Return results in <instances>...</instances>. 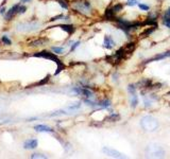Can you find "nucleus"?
Masks as SVG:
<instances>
[{"instance_id": "nucleus-1", "label": "nucleus", "mask_w": 170, "mask_h": 159, "mask_svg": "<svg viewBox=\"0 0 170 159\" xmlns=\"http://www.w3.org/2000/svg\"><path fill=\"white\" fill-rule=\"evenodd\" d=\"M33 56H36V57H44V59H51V61L56 62V65H57V69L56 71V74H59L62 70L65 69V65L62 63L61 61L59 59V57L56 55V53H51L49 51H41V52H37L33 55Z\"/></svg>"}, {"instance_id": "nucleus-2", "label": "nucleus", "mask_w": 170, "mask_h": 159, "mask_svg": "<svg viewBox=\"0 0 170 159\" xmlns=\"http://www.w3.org/2000/svg\"><path fill=\"white\" fill-rule=\"evenodd\" d=\"M141 125L147 132H154L158 127V121L152 116H145L141 120Z\"/></svg>"}, {"instance_id": "nucleus-3", "label": "nucleus", "mask_w": 170, "mask_h": 159, "mask_svg": "<svg viewBox=\"0 0 170 159\" xmlns=\"http://www.w3.org/2000/svg\"><path fill=\"white\" fill-rule=\"evenodd\" d=\"M41 27V24L37 21H29V22H22V24L17 25V31L18 32H32L37 30Z\"/></svg>"}, {"instance_id": "nucleus-4", "label": "nucleus", "mask_w": 170, "mask_h": 159, "mask_svg": "<svg viewBox=\"0 0 170 159\" xmlns=\"http://www.w3.org/2000/svg\"><path fill=\"white\" fill-rule=\"evenodd\" d=\"M146 152L149 156H152V157H163L165 155L164 150L160 146H156V144L148 146V147L146 149Z\"/></svg>"}, {"instance_id": "nucleus-5", "label": "nucleus", "mask_w": 170, "mask_h": 159, "mask_svg": "<svg viewBox=\"0 0 170 159\" xmlns=\"http://www.w3.org/2000/svg\"><path fill=\"white\" fill-rule=\"evenodd\" d=\"M75 9L77 11H79V12L87 15V14L91 12V6L88 1H82V2H77V3L75 4Z\"/></svg>"}, {"instance_id": "nucleus-6", "label": "nucleus", "mask_w": 170, "mask_h": 159, "mask_svg": "<svg viewBox=\"0 0 170 159\" xmlns=\"http://www.w3.org/2000/svg\"><path fill=\"white\" fill-rule=\"evenodd\" d=\"M102 152L105 154V155L110 156V157H113V158H126V156L123 154L119 153L118 151L116 150H113V149H110V147H103L102 149Z\"/></svg>"}, {"instance_id": "nucleus-7", "label": "nucleus", "mask_w": 170, "mask_h": 159, "mask_svg": "<svg viewBox=\"0 0 170 159\" xmlns=\"http://www.w3.org/2000/svg\"><path fill=\"white\" fill-rule=\"evenodd\" d=\"M72 91L77 94H81V96L86 97V98H93L94 96L93 91H91L86 87H75V88H72Z\"/></svg>"}, {"instance_id": "nucleus-8", "label": "nucleus", "mask_w": 170, "mask_h": 159, "mask_svg": "<svg viewBox=\"0 0 170 159\" xmlns=\"http://www.w3.org/2000/svg\"><path fill=\"white\" fill-rule=\"evenodd\" d=\"M170 56V50L169 51H166L164 53H160V54H156L155 56L151 57V59H147V61L144 62V64H149V63H152V62H156V61H160V59H164L166 57Z\"/></svg>"}, {"instance_id": "nucleus-9", "label": "nucleus", "mask_w": 170, "mask_h": 159, "mask_svg": "<svg viewBox=\"0 0 170 159\" xmlns=\"http://www.w3.org/2000/svg\"><path fill=\"white\" fill-rule=\"evenodd\" d=\"M19 6H20L19 3L15 4V6H13L12 8H11L10 10L8 11V13L6 14V20H10V19H12V18L14 17L15 15H17V14H18V10H19Z\"/></svg>"}, {"instance_id": "nucleus-10", "label": "nucleus", "mask_w": 170, "mask_h": 159, "mask_svg": "<svg viewBox=\"0 0 170 159\" xmlns=\"http://www.w3.org/2000/svg\"><path fill=\"white\" fill-rule=\"evenodd\" d=\"M37 146H38L37 139H28L24 143V147L25 149H28V150H34L37 147Z\"/></svg>"}, {"instance_id": "nucleus-11", "label": "nucleus", "mask_w": 170, "mask_h": 159, "mask_svg": "<svg viewBox=\"0 0 170 159\" xmlns=\"http://www.w3.org/2000/svg\"><path fill=\"white\" fill-rule=\"evenodd\" d=\"M152 80L150 79H144L141 81H139L138 83H137V85H138L141 88H145V89H149L150 90V87L151 85H152Z\"/></svg>"}, {"instance_id": "nucleus-12", "label": "nucleus", "mask_w": 170, "mask_h": 159, "mask_svg": "<svg viewBox=\"0 0 170 159\" xmlns=\"http://www.w3.org/2000/svg\"><path fill=\"white\" fill-rule=\"evenodd\" d=\"M115 46V41L113 40V38L110 35H106L104 37V41H103V47L106 48V49H112Z\"/></svg>"}, {"instance_id": "nucleus-13", "label": "nucleus", "mask_w": 170, "mask_h": 159, "mask_svg": "<svg viewBox=\"0 0 170 159\" xmlns=\"http://www.w3.org/2000/svg\"><path fill=\"white\" fill-rule=\"evenodd\" d=\"M34 130L36 131V132H40V133H53V130H52L51 127H49V126L47 125H44V124H40V125H35L34 126Z\"/></svg>"}, {"instance_id": "nucleus-14", "label": "nucleus", "mask_w": 170, "mask_h": 159, "mask_svg": "<svg viewBox=\"0 0 170 159\" xmlns=\"http://www.w3.org/2000/svg\"><path fill=\"white\" fill-rule=\"evenodd\" d=\"M104 18L106 20H115L117 18V17H115V12L113 11V9H112V6H110V8H107L106 10H105Z\"/></svg>"}, {"instance_id": "nucleus-15", "label": "nucleus", "mask_w": 170, "mask_h": 159, "mask_svg": "<svg viewBox=\"0 0 170 159\" xmlns=\"http://www.w3.org/2000/svg\"><path fill=\"white\" fill-rule=\"evenodd\" d=\"M156 28H157V27H149V28H147V29L141 34V38H145V37H148V36H150L151 34H152L153 32L156 30Z\"/></svg>"}, {"instance_id": "nucleus-16", "label": "nucleus", "mask_w": 170, "mask_h": 159, "mask_svg": "<svg viewBox=\"0 0 170 159\" xmlns=\"http://www.w3.org/2000/svg\"><path fill=\"white\" fill-rule=\"evenodd\" d=\"M136 48V43L135 41H131V43H128L127 45L125 46V50L127 52V54H131Z\"/></svg>"}, {"instance_id": "nucleus-17", "label": "nucleus", "mask_w": 170, "mask_h": 159, "mask_svg": "<svg viewBox=\"0 0 170 159\" xmlns=\"http://www.w3.org/2000/svg\"><path fill=\"white\" fill-rule=\"evenodd\" d=\"M61 28L62 30H64L65 32H67L68 34H72L73 32H75V28L72 26V25H61V26H59Z\"/></svg>"}, {"instance_id": "nucleus-18", "label": "nucleus", "mask_w": 170, "mask_h": 159, "mask_svg": "<svg viewBox=\"0 0 170 159\" xmlns=\"http://www.w3.org/2000/svg\"><path fill=\"white\" fill-rule=\"evenodd\" d=\"M105 120L109 122H116V121H119L120 120V116L118 114H111L110 116H107Z\"/></svg>"}, {"instance_id": "nucleus-19", "label": "nucleus", "mask_w": 170, "mask_h": 159, "mask_svg": "<svg viewBox=\"0 0 170 159\" xmlns=\"http://www.w3.org/2000/svg\"><path fill=\"white\" fill-rule=\"evenodd\" d=\"M142 26H149V27H157V22L156 20L150 19V18H147L144 22H141Z\"/></svg>"}, {"instance_id": "nucleus-20", "label": "nucleus", "mask_w": 170, "mask_h": 159, "mask_svg": "<svg viewBox=\"0 0 170 159\" xmlns=\"http://www.w3.org/2000/svg\"><path fill=\"white\" fill-rule=\"evenodd\" d=\"M137 104H138V97L136 96V93H132L131 94V106L135 108Z\"/></svg>"}, {"instance_id": "nucleus-21", "label": "nucleus", "mask_w": 170, "mask_h": 159, "mask_svg": "<svg viewBox=\"0 0 170 159\" xmlns=\"http://www.w3.org/2000/svg\"><path fill=\"white\" fill-rule=\"evenodd\" d=\"M110 105H111V101L107 100V99L98 102V106H100V107H102V108H107V107H110Z\"/></svg>"}, {"instance_id": "nucleus-22", "label": "nucleus", "mask_w": 170, "mask_h": 159, "mask_svg": "<svg viewBox=\"0 0 170 159\" xmlns=\"http://www.w3.org/2000/svg\"><path fill=\"white\" fill-rule=\"evenodd\" d=\"M46 41H47V40H44V38H42V40H36L32 41V43L30 44V46H32V47H35V46H42L46 43Z\"/></svg>"}, {"instance_id": "nucleus-23", "label": "nucleus", "mask_w": 170, "mask_h": 159, "mask_svg": "<svg viewBox=\"0 0 170 159\" xmlns=\"http://www.w3.org/2000/svg\"><path fill=\"white\" fill-rule=\"evenodd\" d=\"M112 9H113V11L115 12V14H116V13L120 12V11H122V9H123V4H122V3H116V4H115V6H112Z\"/></svg>"}, {"instance_id": "nucleus-24", "label": "nucleus", "mask_w": 170, "mask_h": 159, "mask_svg": "<svg viewBox=\"0 0 170 159\" xmlns=\"http://www.w3.org/2000/svg\"><path fill=\"white\" fill-rule=\"evenodd\" d=\"M80 107H81V102H75V103H73L72 105H69V106H68V109H70V110H75V109H79Z\"/></svg>"}, {"instance_id": "nucleus-25", "label": "nucleus", "mask_w": 170, "mask_h": 159, "mask_svg": "<svg viewBox=\"0 0 170 159\" xmlns=\"http://www.w3.org/2000/svg\"><path fill=\"white\" fill-rule=\"evenodd\" d=\"M163 25H164L165 27L169 28L170 29V17L165 15L164 17H163Z\"/></svg>"}, {"instance_id": "nucleus-26", "label": "nucleus", "mask_w": 170, "mask_h": 159, "mask_svg": "<svg viewBox=\"0 0 170 159\" xmlns=\"http://www.w3.org/2000/svg\"><path fill=\"white\" fill-rule=\"evenodd\" d=\"M61 115H67V112L65 110H57V112H54L52 114H50V117H56V116H61Z\"/></svg>"}, {"instance_id": "nucleus-27", "label": "nucleus", "mask_w": 170, "mask_h": 159, "mask_svg": "<svg viewBox=\"0 0 170 159\" xmlns=\"http://www.w3.org/2000/svg\"><path fill=\"white\" fill-rule=\"evenodd\" d=\"M139 1H141V0H128V1H127V6H137V4L139 3Z\"/></svg>"}, {"instance_id": "nucleus-28", "label": "nucleus", "mask_w": 170, "mask_h": 159, "mask_svg": "<svg viewBox=\"0 0 170 159\" xmlns=\"http://www.w3.org/2000/svg\"><path fill=\"white\" fill-rule=\"evenodd\" d=\"M128 91L131 94L132 93H136V87H135L134 84H130L128 86Z\"/></svg>"}, {"instance_id": "nucleus-29", "label": "nucleus", "mask_w": 170, "mask_h": 159, "mask_svg": "<svg viewBox=\"0 0 170 159\" xmlns=\"http://www.w3.org/2000/svg\"><path fill=\"white\" fill-rule=\"evenodd\" d=\"M57 2H59V4L63 9H65V10H67V9H68V3H67V1H66V0H57Z\"/></svg>"}, {"instance_id": "nucleus-30", "label": "nucleus", "mask_w": 170, "mask_h": 159, "mask_svg": "<svg viewBox=\"0 0 170 159\" xmlns=\"http://www.w3.org/2000/svg\"><path fill=\"white\" fill-rule=\"evenodd\" d=\"M1 40H2V43L4 44V45H12V41H11V40H9V37L8 36H6V35H3L1 37Z\"/></svg>"}, {"instance_id": "nucleus-31", "label": "nucleus", "mask_w": 170, "mask_h": 159, "mask_svg": "<svg viewBox=\"0 0 170 159\" xmlns=\"http://www.w3.org/2000/svg\"><path fill=\"white\" fill-rule=\"evenodd\" d=\"M52 51L56 54H62L64 52V48H60V47H52Z\"/></svg>"}, {"instance_id": "nucleus-32", "label": "nucleus", "mask_w": 170, "mask_h": 159, "mask_svg": "<svg viewBox=\"0 0 170 159\" xmlns=\"http://www.w3.org/2000/svg\"><path fill=\"white\" fill-rule=\"evenodd\" d=\"M84 102L86 103V105H88V106H91V107H95V106H98V103H96V102H94V101H91V100H84Z\"/></svg>"}, {"instance_id": "nucleus-33", "label": "nucleus", "mask_w": 170, "mask_h": 159, "mask_svg": "<svg viewBox=\"0 0 170 159\" xmlns=\"http://www.w3.org/2000/svg\"><path fill=\"white\" fill-rule=\"evenodd\" d=\"M31 158H47V156L46 155H43V154H40V153H35V154H32L31 155Z\"/></svg>"}, {"instance_id": "nucleus-34", "label": "nucleus", "mask_w": 170, "mask_h": 159, "mask_svg": "<svg viewBox=\"0 0 170 159\" xmlns=\"http://www.w3.org/2000/svg\"><path fill=\"white\" fill-rule=\"evenodd\" d=\"M138 6L139 9H141V11H149V6H147V4H144V3H138Z\"/></svg>"}, {"instance_id": "nucleus-35", "label": "nucleus", "mask_w": 170, "mask_h": 159, "mask_svg": "<svg viewBox=\"0 0 170 159\" xmlns=\"http://www.w3.org/2000/svg\"><path fill=\"white\" fill-rule=\"evenodd\" d=\"M144 102H145V106H146V107H150V106H151V103H152V101L150 100V97H149V99L145 98Z\"/></svg>"}, {"instance_id": "nucleus-36", "label": "nucleus", "mask_w": 170, "mask_h": 159, "mask_svg": "<svg viewBox=\"0 0 170 159\" xmlns=\"http://www.w3.org/2000/svg\"><path fill=\"white\" fill-rule=\"evenodd\" d=\"M27 11V8L25 6H22V4H20L19 6V10H18V14H24L25 12Z\"/></svg>"}, {"instance_id": "nucleus-37", "label": "nucleus", "mask_w": 170, "mask_h": 159, "mask_svg": "<svg viewBox=\"0 0 170 159\" xmlns=\"http://www.w3.org/2000/svg\"><path fill=\"white\" fill-rule=\"evenodd\" d=\"M63 17H64V15H63V14H61V15L56 16V17H53V18H52V19H51V21H56V20H59L60 18H63Z\"/></svg>"}, {"instance_id": "nucleus-38", "label": "nucleus", "mask_w": 170, "mask_h": 159, "mask_svg": "<svg viewBox=\"0 0 170 159\" xmlns=\"http://www.w3.org/2000/svg\"><path fill=\"white\" fill-rule=\"evenodd\" d=\"M79 45H80V41H77V43H75V44H73V45H72V47H71V51H73V50H75V48H77V47H79Z\"/></svg>"}, {"instance_id": "nucleus-39", "label": "nucleus", "mask_w": 170, "mask_h": 159, "mask_svg": "<svg viewBox=\"0 0 170 159\" xmlns=\"http://www.w3.org/2000/svg\"><path fill=\"white\" fill-rule=\"evenodd\" d=\"M0 14H6V8L4 6L0 8Z\"/></svg>"}, {"instance_id": "nucleus-40", "label": "nucleus", "mask_w": 170, "mask_h": 159, "mask_svg": "<svg viewBox=\"0 0 170 159\" xmlns=\"http://www.w3.org/2000/svg\"><path fill=\"white\" fill-rule=\"evenodd\" d=\"M166 16H168V17H170V8L168 9V10L166 11V14H165Z\"/></svg>"}, {"instance_id": "nucleus-41", "label": "nucleus", "mask_w": 170, "mask_h": 159, "mask_svg": "<svg viewBox=\"0 0 170 159\" xmlns=\"http://www.w3.org/2000/svg\"><path fill=\"white\" fill-rule=\"evenodd\" d=\"M24 2H31V0H22Z\"/></svg>"}, {"instance_id": "nucleus-42", "label": "nucleus", "mask_w": 170, "mask_h": 159, "mask_svg": "<svg viewBox=\"0 0 170 159\" xmlns=\"http://www.w3.org/2000/svg\"><path fill=\"white\" fill-rule=\"evenodd\" d=\"M168 94H169V96H170V91H169V93H168Z\"/></svg>"}]
</instances>
